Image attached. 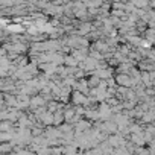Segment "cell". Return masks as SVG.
<instances>
[{
    "label": "cell",
    "mask_w": 155,
    "mask_h": 155,
    "mask_svg": "<svg viewBox=\"0 0 155 155\" xmlns=\"http://www.w3.org/2000/svg\"><path fill=\"white\" fill-rule=\"evenodd\" d=\"M38 120H40V122H43V123H41L43 126H47V128H49V126H52V125H53V114H52V113H49V111H46L41 117H38Z\"/></svg>",
    "instance_id": "8992f818"
},
{
    "label": "cell",
    "mask_w": 155,
    "mask_h": 155,
    "mask_svg": "<svg viewBox=\"0 0 155 155\" xmlns=\"http://www.w3.org/2000/svg\"><path fill=\"white\" fill-rule=\"evenodd\" d=\"M64 155H79L78 152H74V153H64Z\"/></svg>",
    "instance_id": "2e32d148"
},
{
    "label": "cell",
    "mask_w": 155,
    "mask_h": 155,
    "mask_svg": "<svg viewBox=\"0 0 155 155\" xmlns=\"http://www.w3.org/2000/svg\"><path fill=\"white\" fill-rule=\"evenodd\" d=\"M6 56V50L3 47H0V58H5Z\"/></svg>",
    "instance_id": "9a60e30c"
},
{
    "label": "cell",
    "mask_w": 155,
    "mask_h": 155,
    "mask_svg": "<svg viewBox=\"0 0 155 155\" xmlns=\"http://www.w3.org/2000/svg\"><path fill=\"white\" fill-rule=\"evenodd\" d=\"M99 82H101V79H99L97 76H94V74H91V78L87 81L88 88H94V87H97V85H99Z\"/></svg>",
    "instance_id": "7c38bea8"
},
{
    "label": "cell",
    "mask_w": 155,
    "mask_h": 155,
    "mask_svg": "<svg viewBox=\"0 0 155 155\" xmlns=\"http://www.w3.org/2000/svg\"><path fill=\"white\" fill-rule=\"evenodd\" d=\"M8 31L9 32H21L23 26L21 25H12V26H8Z\"/></svg>",
    "instance_id": "4fadbf2b"
},
{
    "label": "cell",
    "mask_w": 155,
    "mask_h": 155,
    "mask_svg": "<svg viewBox=\"0 0 155 155\" xmlns=\"http://www.w3.org/2000/svg\"><path fill=\"white\" fill-rule=\"evenodd\" d=\"M71 56H73L78 62H82V61L88 56V49H85V47L73 49V50H71Z\"/></svg>",
    "instance_id": "3957f363"
},
{
    "label": "cell",
    "mask_w": 155,
    "mask_h": 155,
    "mask_svg": "<svg viewBox=\"0 0 155 155\" xmlns=\"http://www.w3.org/2000/svg\"><path fill=\"white\" fill-rule=\"evenodd\" d=\"M29 107H32L34 110H37V108H40V107H46V101H44V97H43L41 94H35V96L31 97Z\"/></svg>",
    "instance_id": "277c9868"
},
{
    "label": "cell",
    "mask_w": 155,
    "mask_h": 155,
    "mask_svg": "<svg viewBox=\"0 0 155 155\" xmlns=\"http://www.w3.org/2000/svg\"><path fill=\"white\" fill-rule=\"evenodd\" d=\"M78 62L71 55H67V56H64V62H62V65L64 67H67V68H78Z\"/></svg>",
    "instance_id": "ba28073f"
},
{
    "label": "cell",
    "mask_w": 155,
    "mask_h": 155,
    "mask_svg": "<svg viewBox=\"0 0 155 155\" xmlns=\"http://www.w3.org/2000/svg\"><path fill=\"white\" fill-rule=\"evenodd\" d=\"M131 143L134 144V146H138V147H141V146H144L146 143H144V137H143V131L141 132H138V134H131Z\"/></svg>",
    "instance_id": "5b68a950"
},
{
    "label": "cell",
    "mask_w": 155,
    "mask_h": 155,
    "mask_svg": "<svg viewBox=\"0 0 155 155\" xmlns=\"http://www.w3.org/2000/svg\"><path fill=\"white\" fill-rule=\"evenodd\" d=\"M12 144L11 143H0V155H8L12 150Z\"/></svg>",
    "instance_id": "30bf717a"
},
{
    "label": "cell",
    "mask_w": 155,
    "mask_h": 155,
    "mask_svg": "<svg viewBox=\"0 0 155 155\" xmlns=\"http://www.w3.org/2000/svg\"><path fill=\"white\" fill-rule=\"evenodd\" d=\"M152 119H153V108H152V110H147V111L141 116V122H143V125H144V123L150 125Z\"/></svg>",
    "instance_id": "9c48e42d"
},
{
    "label": "cell",
    "mask_w": 155,
    "mask_h": 155,
    "mask_svg": "<svg viewBox=\"0 0 155 155\" xmlns=\"http://www.w3.org/2000/svg\"><path fill=\"white\" fill-rule=\"evenodd\" d=\"M11 129H14V126H12L11 122H8V120L0 122V132H8V131H11Z\"/></svg>",
    "instance_id": "8fae6325"
},
{
    "label": "cell",
    "mask_w": 155,
    "mask_h": 155,
    "mask_svg": "<svg viewBox=\"0 0 155 155\" xmlns=\"http://www.w3.org/2000/svg\"><path fill=\"white\" fill-rule=\"evenodd\" d=\"M116 81V87H125V88H132V79L128 74H116L114 78Z\"/></svg>",
    "instance_id": "7a4b0ae2"
},
{
    "label": "cell",
    "mask_w": 155,
    "mask_h": 155,
    "mask_svg": "<svg viewBox=\"0 0 155 155\" xmlns=\"http://www.w3.org/2000/svg\"><path fill=\"white\" fill-rule=\"evenodd\" d=\"M91 31H93V25L91 23H84V25L79 26V31L76 32V35L78 37H84V35H88Z\"/></svg>",
    "instance_id": "52a82bcc"
},
{
    "label": "cell",
    "mask_w": 155,
    "mask_h": 155,
    "mask_svg": "<svg viewBox=\"0 0 155 155\" xmlns=\"http://www.w3.org/2000/svg\"><path fill=\"white\" fill-rule=\"evenodd\" d=\"M97 114H99V122H105V120H110L113 117V111H111V107L107 105L105 102H102L97 108Z\"/></svg>",
    "instance_id": "6da1fadb"
},
{
    "label": "cell",
    "mask_w": 155,
    "mask_h": 155,
    "mask_svg": "<svg viewBox=\"0 0 155 155\" xmlns=\"http://www.w3.org/2000/svg\"><path fill=\"white\" fill-rule=\"evenodd\" d=\"M146 41L150 43V44H152V41H153V29H150V28L146 31Z\"/></svg>",
    "instance_id": "5bb4252c"
}]
</instances>
